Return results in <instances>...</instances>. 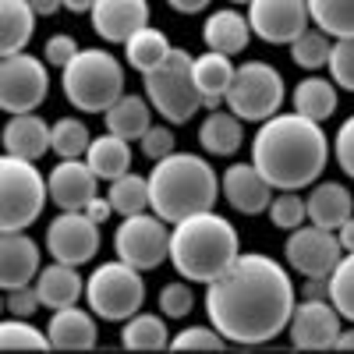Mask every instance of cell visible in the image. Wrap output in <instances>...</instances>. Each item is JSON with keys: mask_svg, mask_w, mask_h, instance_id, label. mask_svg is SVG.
I'll use <instances>...</instances> for the list:
<instances>
[{"mask_svg": "<svg viewBox=\"0 0 354 354\" xmlns=\"http://www.w3.org/2000/svg\"><path fill=\"white\" fill-rule=\"evenodd\" d=\"M113 252H117V259L131 262L142 273L156 270V266H163V259H170L167 220L156 216V213L121 216V223H117V230H113Z\"/></svg>", "mask_w": 354, "mask_h": 354, "instance_id": "obj_10", "label": "cell"}, {"mask_svg": "<svg viewBox=\"0 0 354 354\" xmlns=\"http://www.w3.org/2000/svg\"><path fill=\"white\" fill-rule=\"evenodd\" d=\"M64 8H68L71 15H93L96 0H64Z\"/></svg>", "mask_w": 354, "mask_h": 354, "instance_id": "obj_51", "label": "cell"}, {"mask_svg": "<svg viewBox=\"0 0 354 354\" xmlns=\"http://www.w3.org/2000/svg\"><path fill=\"white\" fill-rule=\"evenodd\" d=\"M337 351H354V330H340V337H337Z\"/></svg>", "mask_w": 354, "mask_h": 354, "instance_id": "obj_52", "label": "cell"}, {"mask_svg": "<svg viewBox=\"0 0 354 354\" xmlns=\"http://www.w3.org/2000/svg\"><path fill=\"white\" fill-rule=\"evenodd\" d=\"M220 192L227 198V205L241 216H259L270 209L273 202V185L255 163H230L220 174Z\"/></svg>", "mask_w": 354, "mask_h": 354, "instance_id": "obj_16", "label": "cell"}, {"mask_svg": "<svg viewBox=\"0 0 354 354\" xmlns=\"http://www.w3.org/2000/svg\"><path fill=\"white\" fill-rule=\"evenodd\" d=\"M205 315L238 347H262L287 333V322L298 305L287 266L262 252H241L230 270L205 283Z\"/></svg>", "mask_w": 354, "mask_h": 354, "instance_id": "obj_1", "label": "cell"}, {"mask_svg": "<svg viewBox=\"0 0 354 354\" xmlns=\"http://www.w3.org/2000/svg\"><path fill=\"white\" fill-rule=\"evenodd\" d=\"M266 216H270V223L277 230H294V227H301L308 220V205L298 192H280V195H273Z\"/></svg>", "mask_w": 354, "mask_h": 354, "instance_id": "obj_39", "label": "cell"}, {"mask_svg": "<svg viewBox=\"0 0 354 354\" xmlns=\"http://www.w3.org/2000/svg\"><path fill=\"white\" fill-rule=\"evenodd\" d=\"M85 213H88V216H93L96 223H106V220L113 216V205H110V198H106V195H96L93 202H88V205H85Z\"/></svg>", "mask_w": 354, "mask_h": 354, "instance_id": "obj_47", "label": "cell"}, {"mask_svg": "<svg viewBox=\"0 0 354 354\" xmlns=\"http://www.w3.org/2000/svg\"><path fill=\"white\" fill-rule=\"evenodd\" d=\"M96 312L93 308H78V305H64L57 308L46 322V333H50V344L57 351H93L96 340H100V330H96Z\"/></svg>", "mask_w": 354, "mask_h": 354, "instance_id": "obj_20", "label": "cell"}, {"mask_svg": "<svg viewBox=\"0 0 354 354\" xmlns=\"http://www.w3.org/2000/svg\"><path fill=\"white\" fill-rule=\"evenodd\" d=\"M283 96H287L283 75L270 61H245L234 71V82H230V93H227L223 106L234 110L248 124H262V121H270L273 113H280Z\"/></svg>", "mask_w": 354, "mask_h": 354, "instance_id": "obj_9", "label": "cell"}, {"mask_svg": "<svg viewBox=\"0 0 354 354\" xmlns=\"http://www.w3.org/2000/svg\"><path fill=\"white\" fill-rule=\"evenodd\" d=\"M145 100L163 117L167 124H188L198 110H205V100L195 85V57L181 46H174L163 64L145 71Z\"/></svg>", "mask_w": 354, "mask_h": 354, "instance_id": "obj_6", "label": "cell"}, {"mask_svg": "<svg viewBox=\"0 0 354 354\" xmlns=\"http://www.w3.org/2000/svg\"><path fill=\"white\" fill-rule=\"evenodd\" d=\"M308 0H252L248 25L270 46H290L308 28Z\"/></svg>", "mask_w": 354, "mask_h": 354, "instance_id": "obj_14", "label": "cell"}, {"mask_svg": "<svg viewBox=\"0 0 354 354\" xmlns=\"http://www.w3.org/2000/svg\"><path fill=\"white\" fill-rule=\"evenodd\" d=\"M340 312L330 298H305L294 305V315L287 322V340L298 351H330L340 337Z\"/></svg>", "mask_w": 354, "mask_h": 354, "instance_id": "obj_15", "label": "cell"}, {"mask_svg": "<svg viewBox=\"0 0 354 354\" xmlns=\"http://www.w3.org/2000/svg\"><path fill=\"white\" fill-rule=\"evenodd\" d=\"M290 106L312 117V121H326V117H333V110L340 106V96H337V82L330 78H319L315 71L308 78H301L298 85H294V93H290Z\"/></svg>", "mask_w": 354, "mask_h": 354, "instance_id": "obj_29", "label": "cell"}, {"mask_svg": "<svg viewBox=\"0 0 354 354\" xmlns=\"http://www.w3.org/2000/svg\"><path fill=\"white\" fill-rule=\"evenodd\" d=\"M106 198H110L117 216H135V213L153 209V202H149V177L128 170V174L117 177V181H110Z\"/></svg>", "mask_w": 354, "mask_h": 354, "instance_id": "obj_33", "label": "cell"}, {"mask_svg": "<svg viewBox=\"0 0 354 354\" xmlns=\"http://www.w3.org/2000/svg\"><path fill=\"white\" fill-rule=\"evenodd\" d=\"M36 8L28 0H0V57L21 53L36 36Z\"/></svg>", "mask_w": 354, "mask_h": 354, "instance_id": "obj_27", "label": "cell"}, {"mask_svg": "<svg viewBox=\"0 0 354 354\" xmlns=\"http://www.w3.org/2000/svg\"><path fill=\"white\" fill-rule=\"evenodd\" d=\"M167 315L153 312H135L131 319L121 322V347L124 351H163L170 347V330H167Z\"/></svg>", "mask_w": 354, "mask_h": 354, "instance_id": "obj_31", "label": "cell"}, {"mask_svg": "<svg viewBox=\"0 0 354 354\" xmlns=\"http://www.w3.org/2000/svg\"><path fill=\"white\" fill-rule=\"evenodd\" d=\"M50 131H53V124H46L36 110L32 113H11L0 142H4V153H11V156L43 160L50 153Z\"/></svg>", "mask_w": 354, "mask_h": 354, "instance_id": "obj_21", "label": "cell"}, {"mask_svg": "<svg viewBox=\"0 0 354 354\" xmlns=\"http://www.w3.org/2000/svg\"><path fill=\"white\" fill-rule=\"evenodd\" d=\"M326 298L347 322H354V252H344L337 270L326 277Z\"/></svg>", "mask_w": 354, "mask_h": 354, "instance_id": "obj_38", "label": "cell"}, {"mask_svg": "<svg viewBox=\"0 0 354 354\" xmlns=\"http://www.w3.org/2000/svg\"><path fill=\"white\" fill-rule=\"evenodd\" d=\"M82 46L68 36V32H57V36H50L46 43H43V61L50 64V68H68L71 61H75V53H78Z\"/></svg>", "mask_w": 354, "mask_h": 354, "instance_id": "obj_45", "label": "cell"}, {"mask_svg": "<svg viewBox=\"0 0 354 354\" xmlns=\"http://www.w3.org/2000/svg\"><path fill=\"white\" fill-rule=\"evenodd\" d=\"M305 205H308V223H319L326 230H340V223L354 216V195L340 181H315L305 195Z\"/></svg>", "mask_w": 354, "mask_h": 354, "instance_id": "obj_22", "label": "cell"}, {"mask_svg": "<svg viewBox=\"0 0 354 354\" xmlns=\"http://www.w3.org/2000/svg\"><path fill=\"white\" fill-rule=\"evenodd\" d=\"M103 121H106V131L121 135V138H128V142H138L145 131L153 128V103L145 100V96L124 93L121 100H117V103L103 113Z\"/></svg>", "mask_w": 354, "mask_h": 354, "instance_id": "obj_28", "label": "cell"}, {"mask_svg": "<svg viewBox=\"0 0 354 354\" xmlns=\"http://www.w3.org/2000/svg\"><path fill=\"white\" fill-rule=\"evenodd\" d=\"M36 308H43L36 283H28V287H15V290H4V312H8V315L32 319V312H36Z\"/></svg>", "mask_w": 354, "mask_h": 354, "instance_id": "obj_44", "label": "cell"}, {"mask_svg": "<svg viewBox=\"0 0 354 354\" xmlns=\"http://www.w3.org/2000/svg\"><path fill=\"white\" fill-rule=\"evenodd\" d=\"M241 259V238L234 223L213 209L170 223V266L192 283L220 280Z\"/></svg>", "mask_w": 354, "mask_h": 354, "instance_id": "obj_3", "label": "cell"}, {"mask_svg": "<svg viewBox=\"0 0 354 354\" xmlns=\"http://www.w3.org/2000/svg\"><path fill=\"white\" fill-rule=\"evenodd\" d=\"M230 4H245V8H248V4H252V0H230Z\"/></svg>", "mask_w": 354, "mask_h": 354, "instance_id": "obj_53", "label": "cell"}, {"mask_svg": "<svg viewBox=\"0 0 354 354\" xmlns=\"http://www.w3.org/2000/svg\"><path fill=\"white\" fill-rule=\"evenodd\" d=\"M308 15L333 39L354 36V0H308Z\"/></svg>", "mask_w": 354, "mask_h": 354, "instance_id": "obj_35", "label": "cell"}, {"mask_svg": "<svg viewBox=\"0 0 354 354\" xmlns=\"http://www.w3.org/2000/svg\"><path fill=\"white\" fill-rule=\"evenodd\" d=\"M283 259L298 277H322L326 280L337 262L344 259V245L337 238V230H326L319 223H301L290 230V238L283 245Z\"/></svg>", "mask_w": 354, "mask_h": 354, "instance_id": "obj_12", "label": "cell"}, {"mask_svg": "<svg viewBox=\"0 0 354 354\" xmlns=\"http://www.w3.org/2000/svg\"><path fill=\"white\" fill-rule=\"evenodd\" d=\"M39 270H43L39 245L25 230H4V238H0V287L4 290L28 287L36 283Z\"/></svg>", "mask_w": 354, "mask_h": 354, "instance_id": "obj_19", "label": "cell"}, {"mask_svg": "<svg viewBox=\"0 0 354 354\" xmlns=\"http://www.w3.org/2000/svg\"><path fill=\"white\" fill-rule=\"evenodd\" d=\"M93 32L103 43H128L138 28L149 25V0H96L93 15Z\"/></svg>", "mask_w": 354, "mask_h": 354, "instance_id": "obj_18", "label": "cell"}, {"mask_svg": "<svg viewBox=\"0 0 354 354\" xmlns=\"http://www.w3.org/2000/svg\"><path fill=\"white\" fill-rule=\"evenodd\" d=\"M0 347L4 351H50V333L32 326L28 319H18V315H8L0 322Z\"/></svg>", "mask_w": 354, "mask_h": 354, "instance_id": "obj_37", "label": "cell"}, {"mask_svg": "<svg viewBox=\"0 0 354 354\" xmlns=\"http://www.w3.org/2000/svg\"><path fill=\"white\" fill-rule=\"evenodd\" d=\"M195 308V294H192V280H170L160 287V312L167 319H185Z\"/></svg>", "mask_w": 354, "mask_h": 354, "instance_id": "obj_40", "label": "cell"}, {"mask_svg": "<svg viewBox=\"0 0 354 354\" xmlns=\"http://www.w3.org/2000/svg\"><path fill=\"white\" fill-rule=\"evenodd\" d=\"M330 53H333V36L322 32V28H305V32L290 43V61L298 64L301 71H319L330 64Z\"/></svg>", "mask_w": 354, "mask_h": 354, "instance_id": "obj_34", "label": "cell"}, {"mask_svg": "<svg viewBox=\"0 0 354 354\" xmlns=\"http://www.w3.org/2000/svg\"><path fill=\"white\" fill-rule=\"evenodd\" d=\"M333 160H337V167L347 177H354V113L347 117V121L337 128V135H333Z\"/></svg>", "mask_w": 354, "mask_h": 354, "instance_id": "obj_46", "label": "cell"}, {"mask_svg": "<svg viewBox=\"0 0 354 354\" xmlns=\"http://www.w3.org/2000/svg\"><path fill=\"white\" fill-rule=\"evenodd\" d=\"M46 181H50V202L57 209H85V205L100 195V177L88 167L85 156L61 160L50 170Z\"/></svg>", "mask_w": 354, "mask_h": 354, "instance_id": "obj_17", "label": "cell"}, {"mask_svg": "<svg viewBox=\"0 0 354 354\" xmlns=\"http://www.w3.org/2000/svg\"><path fill=\"white\" fill-rule=\"evenodd\" d=\"M330 78L337 82V88L354 93V36L333 39V53H330Z\"/></svg>", "mask_w": 354, "mask_h": 354, "instance_id": "obj_42", "label": "cell"}, {"mask_svg": "<svg viewBox=\"0 0 354 354\" xmlns=\"http://www.w3.org/2000/svg\"><path fill=\"white\" fill-rule=\"evenodd\" d=\"M138 149H142V156L145 160H163V156H170V153H177V135H174V124H153L149 131H145L142 138H138Z\"/></svg>", "mask_w": 354, "mask_h": 354, "instance_id": "obj_43", "label": "cell"}, {"mask_svg": "<svg viewBox=\"0 0 354 354\" xmlns=\"http://www.w3.org/2000/svg\"><path fill=\"white\" fill-rule=\"evenodd\" d=\"M36 290H39V301L43 308L57 312L64 305H78V298L85 294V277L78 273V266H68V262H50L39 270L36 277Z\"/></svg>", "mask_w": 354, "mask_h": 354, "instance_id": "obj_23", "label": "cell"}, {"mask_svg": "<svg viewBox=\"0 0 354 354\" xmlns=\"http://www.w3.org/2000/svg\"><path fill=\"white\" fill-rule=\"evenodd\" d=\"M93 145V131L85 128V121L78 117H61L53 121V131H50V153H57L61 160H78L88 153Z\"/></svg>", "mask_w": 354, "mask_h": 354, "instance_id": "obj_36", "label": "cell"}, {"mask_svg": "<svg viewBox=\"0 0 354 354\" xmlns=\"http://www.w3.org/2000/svg\"><path fill=\"white\" fill-rule=\"evenodd\" d=\"M252 163L270 177L277 192L312 188L330 163V135L312 117L280 110L259 124L252 138Z\"/></svg>", "mask_w": 354, "mask_h": 354, "instance_id": "obj_2", "label": "cell"}, {"mask_svg": "<svg viewBox=\"0 0 354 354\" xmlns=\"http://www.w3.org/2000/svg\"><path fill=\"white\" fill-rule=\"evenodd\" d=\"M50 181L39 174L36 160H21L4 153L0 160V227L28 230L46 209Z\"/></svg>", "mask_w": 354, "mask_h": 354, "instance_id": "obj_7", "label": "cell"}, {"mask_svg": "<svg viewBox=\"0 0 354 354\" xmlns=\"http://www.w3.org/2000/svg\"><path fill=\"white\" fill-rule=\"evenodd\" d=\"M174 351H223L227 347V337L213 326H185L181 333H174L170 340Z\"/></svg>", "mask_w": 354, "mask_h": 354, "instance_id": "obj_41", "label": "cell"}, {"mask_svg": "<svg viewBox=\"0 0 354 354\" xmlns=\"http://www.w3.org/2000/svg\"><path fill=\"white\" fill-rule=\"evenodd\" d=\"M167 4L177 11V15H202L213 0H167Z\"/></svg>", "mask_w": 354, "mask_h": 354, "instance_id": "obj_48", "label": "cell"}, {"mask_svg": "<svg viewBox=\"0 0 354 354\" xmlns=\"http://www.w3.org/2000/svg\"><path fill=\"white\" fill-rule=\"evenodd\" d=\"M198 142L209 156H234L245 145V121L234 110H209L198 124Z\"/></svg>", "mask_w": 354, "mask_h": 354, "instance_id": "obj_26", "label": "cell"}, {"mask_svg": "<svg viewBox=\"0 0 354 354\" xmlns=\"http://www.w3.org/2000/svg\"><path fill=\"white\" fill-rule=\"evenodd\" d=\"M170 39H167V32H160L156 25H145V28H138V32L124 43V61L135 68V71H153L156 64H163L167 57H170Z\"/></svg>", "mask_w": 354, "mask_h": 354, "instance_id": "obj_32", "label": "cell"}, {"mask_svg": "<svg viewBox=\"0 0 354 354\" xmlns=\"http://www.w3.org/2000/svg\"><path fill=\"white\" fill-rule=\"evenodd\" d=\"M234 61L220 50H205L195 57V85L205 100V110H220L227 93H230V82H234Z\"/></svg>", "mask_w": 354, "mask_h": 354, "instance_id": "obj_25", "label": "cell"}, {"mask_svg": "<svg viewBox=\"0 0 354 354\" xmlns=\"http://www.w3.org/2000/svg\"><path fill=\"white\" fill-rule=\"evenodd\" d=\"M85 301L100 319L124 322L135 312H142V305H145V277L124 259L100 262L85 277Z\"/></svg>", "mask_w": 354, "mask_h": 354, "instance_id": "obj_8", "label": "cell"}, {"mask_svg": "<svg viewBox=\"0 0 354 354\" xmlns=\"http://www.w3.org/2000/svg\"><path fill=\"white\" fill-rule=\"evenodd\" d=\"M61 88L82 113H106L124 96V64L110 50L82 46L75 61L61 71Z\"/></svg>", "mask_w": 354, "mask_h": 354, "instance_id": "obj_5", "label": "cell"}, {"mask_svg": "<svg viewBox=\"0 0 354 354\" xmlns=\"http://www.w3.org/2000/svg\"><path fill=\"white\" fill-rule=\"evenodd\" d=\"M43 241H46L50 259L68 262V266H85L100 252V223L85 209H61V216L50 220Z\"/></svg>", "mask_w": 354, "mask_h": 354, "instance_id": "obj_13", "label": "cell"}, {"mask_svg": "<svg viewBox=\"0 0 354 354\" xmlns=\"http://www.w3.org/2000/svg\"><path fill=\"white\" fill-rule=\"evenodd\" d=\"M220 174L198 153H170L149 170V202L153 213L167 223L213 209L220 198Z\"/></svg>", "mask_w": 354, "mask_h": 354, "instance_id": "obj_4", "label": "cell"}, {"mask_svg": "<svg viewBox=\"0 0 354 354\" xmlns=\"http://www.w3.org/2000/svg\"><path fill=\"white\" fill-rule=\"evenodd\" d=\"M50 64L32 53H11L0 64V110L4 113H32L50 93Z\"/></svg>", "mask_w": 354, "mask_h": 354, "instance_id": "obj_11", "label": "cell"}, {"mask_svg": "<svg viewBox=\"0 0 354 354\" xmlns=\"http://www.w3.org/2000/svg\"><path fill=\"white\" fill-rule=\"evenodd\" d=\"M337 238H340L344 252H354V216H351L347 223H340V230H337Z\"/></svg>", "mask_w": 354, "mask_h": 354, "instance_id": "obj_49", "label": "cell"}, {"mask_svg": "<svg viewBox=\"0 0 354 354\" xmlns=\"http://www.w3.org/2000/svg\"><path fill=\"white\" fill-rule=\"evenodd\" d=\"M252 25H248V15L234 11V8H223V11H213L202 25V43L205 50H220L227 57H238L248 39H252Z\"/></svg>", "mask_w": 354, "mask_h": 354, "instance_id": "obj_24", "label": "cell"}, {"mask_svg": "<svg viewBox=\"0 0 354 354\" xmlns=\"http://www.w3.org/2000/svg\"><path fill=\"white\" fill-rule=\"evenodd\" d=\"M28 4L36 8V15H39V18H46V15H53L57 8H64V0H28Z\"/></svg>", "mask_w": 354, "mask_h": 354, "instance_id": "obj_50", "label": "cell"}, {"mask_svg": "<svg viewBox=\"0 0 354 354\" xmlns=\"http://www.w3.org/2000/svg\"><path fill=\"white\" fill-rule=\"evenodd\" d=\"M85 160H88V167L96 170L100 181L110 185V181H117L121 174L131 170V142L121 138V135H113V131H106V135L93 138V145H88Z\"/></svg>", "mask_w": 354, "mask_h": 354, "instance_id": "obj_30", "label": "cell"}]
</instances>
